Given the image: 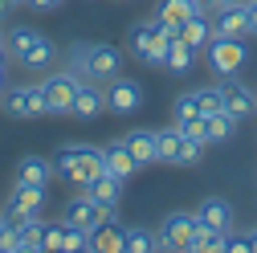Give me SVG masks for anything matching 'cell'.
I'll return each instance as SVG.
<instances>
[{"label": "cell", "mask_w": 257, "mask_h": 253, "mask_svg": "<svg viewBox=\"0 0 257 253\" xmlns=\"http://www.w3.org/2000/svg\"><path fill=\"white\" fill-rule=\"evenodd\" d=\"M204 57H208V70L216 78H237L245 70V61H249V49L241 45V37H216L204 45Z\"/></svg>", "instance_id": "5b68a950"}, {"label": "cell", "mask_w": 257, "mask_h": 253, "mask_svg": "<svg viewBox=\"0 0 257 253\" xmlns=\"http://www.w3.org/2000/svg\"><path fill=\"white\" fill-rule=\"evenodd\" d=\"M151 249H159V233H151V229H143V225L126 229V245H122V253H151Z\"/></svg>", "instance_id": "d4e9b609"}, {"label": "cell", "mask_w": 257, "mask_h": 253, "mask_svg": "<svg viewBox=\"0 0 257 253\" xmlns=\"http://www.w3.org/2000/svg\"><path fill=\"white\" fill-rule=\"evenodd\" d=\"M122 245H126V229L114 220V212L102 220L98 229H90V249L94 253H122Z\"/></svg>", "instance_id": "5bb4252c"}, {"label": "cell", "mask_w": 257, "mask_h": 253, "mask_svg": "<svg viewBox=\"0 0 257 253\" xmlns=\"http://www.w3.org/2000/svg\"><path fill=\"white\" fill-rule=\"evenodd\" d=\"M180 37V29L159 21V17H147L139 25H131V33H126V49H131L135 61H143V66H164L168 57V45Z\"/></svg>", "instance_id": "7a4b0ae2"}, {"label": "cell", "mask_w": 257, "mask_h": 253, "mask_svg": "<svg viewBox=\"0 0 257 253\" xmlns=\"http://www.w3.org/2000/svg\"><path fill=\"white\" fill-rule=\"evenodd\" d=\"M53 168H57L61 180H70L78 188H86L98 172H106L102 168V147H90V143H66L53 155Z\"/></svg>", "instance_id": "277c9868"}, {"label": "cell", "mask_w": 257, "mask_h": 253, "mask_svg": "<svg viewBox=\"0 0 257 253\" xmlns=\"http://www.w3.org/2000/svg\"><path fill=\"white\" fill-rule=\"evenodd\" d=\"M70 70L86 82H110L122 74V49L106 41H82L70 49Z\"/></svg>", "instance_id": "3957f363"}, {"label": "cell", "mask_w": 257, "mask_h": 253, "mask_svg": "<svg viewBox=\"0 0 257 253\" xmlns=\"http://www.w3.org/2000/svg\"><path fill=\"white\" fill-rule=\"evenodd\" d=\"M204 131H208V143H224V139H233V131H237V118H233L229 110L204 114Z\"/></svg>", "instance_id": "cb8c5ba5"}, {"label": "cell", "mask_w": 257, "mask_h": 253, "mask_svg": "<svg viewBox=\"0 0 257 253\" xmlns=\"http://www.w3.org/2000/svg\"><path fill=\"white\" fill-rule=\"evenodd\" d=\"M0 253H25V237H21V225L9 216L5 225V237H0Z\"/></svg>", "instance_id": "f546056e"}, {"label": "cell", "mask_w": 257, "mask_h": 253, "mask_svg": "<svg viewBox=\"0 0 257 253\" xmlns=\"http://www.w3.org/2000/svg\"><path fill=\"white\" fill-rule=\"evenodd\" d=\"M5 106L13 118H37V114H49V98H45V82H29V86H13L5 90Z\"/></svg>", "instance_id": "8992f818"}, {"label": "cell", "mask_w": 257, "mask_h": 253, "mask_svg": "<svg viewBox=\"0 0 257 253\" xmlns=\"http://www.w3.org/2000/svg\"><path fill=\"white\" fill-rule=\"evenodd\" d=\"M45 208V188L41 184H13V192L5 200L9 216H41Z\"/></svg>", "instance_id": "7c38bea8"}, {"label": "cell", "mask_w": 257, "mask_h": 253, "mask_svg": "<svg viewBox=\"0 0 257 253\" xmlns=\"http://www.w3.org/2000/svg\"><path fill=\"white\" fill-rule=\"evenodd\" d=\"M82 192L90 196V200H98L102 208H118V200H122V180L118 176H110V172H98V176H94L86 188H82Z\"/></svg>", "instance_id": "9a60e30c"}, {"label": "cell", "mask_w": 257, "mask_h": 253, "mask_svg": "<svg viewBox=\"0 0 257 253\" xmlns=\"http://www.w3.org/2000/svg\"><path fill=\"white\" fill-rule=\"evenodd\" d=\"M196 13H204V0H164V5L155 9V17L159 21H168V25H184L188 17H196Z\"/></svg>", "instance_id": "44dd1931"}, {"label": "cell", "mask_w": 257, "mask_h": 253, "mask_svg": "<svg viewBox=\"0 0 257 253\" xmlns=\"http://www.w3.org/2000/svg\"><path fill=\"white\" fill-rule=\"evenodd\" d=\"M61 241H66V220H45L41 249H61Z\"/></svg>", "instance_id": "1f68e13d"}, {"label": "cell", "mask_w": 257, "mask_h": 253, "mask_svg": "<svg viewBox=\"0 0 257 253\" xmlns=\"http://www.w3.org/2000/svg\"><path fill=\"white\" fill-rule=\"evenodd\" d=\"M0 45H5V29H0Z\"/></svg>", "instance_id": "7bdbcfd3"}, {"label": "cell", "mask_w": 257, "mask_h": 253, "mask_svg": "<svg viewBox=\"0 0 257 253\" xmlns=\"http://www.w3.org/2000/svg\"><path fill=\"white\" fill-rule=\"evenodd\" d=\"M13 9H17V5H13V0H0V17H9Z\"/></svg>", "instance_id": "f35d334b"}, {"label": "cell", "mask_w": 257, "mask_h": 253, "mask_svg": "<svg viewBox=\"0 0 257 253\" xmlns=\"http://www.w3.org/2000/svg\"><path fill=\"white\" fill-rule=\"evenodd\" d=\"M224 253H253L249 249V233H229L224 237Z\"/></svg>", "instance_id": "836d02e7"}, {"label": "cell", "mask_w": 257, "mask_h": 253, "mask_svg": "<svg viewBox=\"0 0 257 253\" xmlns=\"http://www.w3.org/2000/svg\"><path fill=\"white\" fill-rule=\"evenodd\" d=\"M180 126V135L184 139H196V143H204L208 147V131H204V114H192V118H184V122H176Z\"/></svg>", "instance_id": "4dcf8cb0"}, {"label": "cell", "mask_w": 257, "mask_h": 253, "mask_svg": "<svg viewBox=\"0 0 257 253\" xmlns=\"http://www.w3.org/2000/svg\"><path fill=\"white\" fill-rule=\"evenodd\" d=\"M143 106V86L139 82H131V78H110V86H106V110H114V114H135Z\"/></svg>", "instance_id": "9c48e42d"}, {"label": "cell", "mask_w": 257, "mask_h": 253, "mask_svg": "<svg viewBox=\"0 0 257 253\" xmlns=\"http://www.w3.org/2000/svg\"><path fill=\"white\" fill-rule=\"evenodd\" d=\"M196 212H168L164 229H159V249H192V241H196Z\"/></svg>", "instance_id": "52a82bcc"}, {"label": "cell", "mask_w": 257, "mask_h": 253, "mask_svg": "<svg viewBox=\"0 0 257 253\" xmlns=\"http://www.w3.org/2000/svg\"><path fill=\"white\" fill-rule=\"evenodd\" d=\"M200 155H204V143H196V139H184L172 164H176V168H196V164H200Z\"/></svg>", "instance_id": "f1b7e54d"}, {"label": "cell", "mask_w": 257, "mask_h": 253, "mask_svg": "<svg viewBox=\"0 0 257 253\" xmlns=\"http://www.w3.org/2000/svg\"><path fill=\"white\" fill-rule=\"evenodd\" d=\"M192 114H200V110H196V94L188 90V94H180V98L172 102V122H184V118H192Z\"/></svg>", "instance_id": "d6a6232c"}, {"label": "cell", "mask_w": 257, "mask_h": 253, "mask_svg": "<svg viewBox=\"0 0 257 253\" xmlns=\"http://www.w3.org/2000/svg\"><path fill=\"white\" fill-rule=\"evenodd\" d=\"M212 5H216V9H245L249 0H212Z\"/></svg>", "instance_id": "8d00e7d4"}, {"label": "cell", "mask_w": 257, "mask_h": 253, "mask_svg": "<svg viewBox=\"0 0 257 253\" xmlns=\"http://www.w3.org/2000/svg\"><path fill=\"white\" fill-rule=\"evenodd\" d=\"M5 70H9V53H5V45H0V86H5Z\"/></svg>", "instance_id": "74e56055"}, {"label": "cell", "mask_w": 257, "mask_h": 253, "mask_svg": "<svg viewBox=\"0 0 257 253\" xmlns=\"http://www.w3.org/2000/svg\"><path fill=\"white\" fill-rule=\"evenodd\" d=\"M196 94V110L200 114H216V110H224V102H220V86H204V90H192Z\"/></svg>", "instance_id": "83f0119b"}, {"label": "cell", "mask_w": 257, "mask_h": 253, "mask_svg": "<svg viewBox=\"0 0 257 253\" xmlns=\"http://www.w3.org/2000/svg\"><path fill=\"white\" fill-rule=\"evenodd\" d=\"M212 33H216V37H245V33H249L245 9H216V17H212Z\"/></svg>", "instance_id": "ffe728a7"}, {"label": "cell", "mask_w": 257, "mask_h": 253, "mask_svg": "<svg viewBox=\"0 0 257 253\" xmlns=\"http://www.w3.org/2000/svg\"><path fill=\"white\" fill-rule=\"evenodd\" d=\"M155 135H159V164H172V160H176V151H180V143H184L180 126L172 122L168 131H155Z\"/></svg>", "instance_id": "4316f807"}, {"label": "cell", "mask_w": 257, "mask_h": 253, "mask_svg": "<svg viewBox=\"0 0 257 253\" xmlns=\"http://www.w3.org/2000/svg\"><path fill=\"white\" fill-rule=\"evenodd\" d=\"M82 78L74 70H57L45 78V98H49V114H70V102H74V94H78Z\"/></svg>", "instance_id": "ba28073f"}, {"label": "cell", "mask_w": 257, "mask_h": 253, "mask_svg": "<svg viewBox=\"0 0 257 253\" xmlns=\"http://www.w3.org/2000/svg\"><path fill=\"white\" fill-rule=\"evenodd\" d=\"M5 225H9V212H5V216H0V237H5Z\"/></svg>", "instance_id": "60d3db41"}, {"label": "cell", "mask_w": 257, "mask_h": 253, "mask_svg": "<svg viewBox=\"0 0 257 253\" xmlns=\"http://www.w3.org/2000/svg\"><path fill=\"white\" fill-rule=\"evenodd\" d=\"M13 5H29V0H13Z\"/></svg>", "instance_id": "ee69618b"}, {"label": "cell", "mask_w": 257, "mask_h": 253, "mask_svg": "<svg viewBox=\"0 0 257 253\" xmlns=\"http://www.w3.org/2000/svg\"><path fill=\"white\" fill-rule=\"evenodd\" d=\"M192 66H196V49H192L188 41H180V37H176V41L168 45V57H164V70H168V74H188Z\"/></svg>", "instance_id": "603a6c76"}, {"label": "cell", "mask_w": 257, "mask_h": 253, "mask_svg": "<svg viewBox=\"0 0 257 253\" xmlns=\"http://www.w3.org/2000/svg\"><path fill=\"white\" fill-rule=\"evenodd\" d=\"M220 102H224V110H229L237 122L249 118V114H257V94L245 82H237V78H224L220 82Z\"/></svg>", "instance_id": "30bf717a"}, {"label": "cell", "mask_w": 257, "mask_h": 253, "mask_svg": "<svg viewBox=\"0 0 257 253\" xmlns=\"http://www.w3.org/2000/svg\"><path fill=\"white\" fill-rule=\"evenodd\" d=\"M0 102H5V86H0Z\"/></svg>", "instance_id": "b9f144b4"}, {"label": "cell", "mask_w": 257, "mask_h": 253, "mask_svg": "<svg viewBox=\"0 0 257 253\" xmlns=\"http://www.w3.org/2000/svg\"><path fill=\"white\" fill-rule=\"evenodd\" d=\"M180 41H188L192 49H204V45L212 41V21H208V13L188 17V21L180 25Z\"/></svg>", "instance_id": "7402d4cb"}, {"label": "cell", "mask_w": 257, "mask_h": 253, "mask_svg": "<svg viewBox=\"0 0 257 253\" xmlns=\"http://www.w3.org/2000/svg\"><path fill=\"white\" fill-rule=\"evenodd\" d=\"M224 237H229V233L196 225V241H192V249H188V253H220V249H224Z\"/></svg>", "instance_id": "484cf974"}, {"label": "cell", "mask_w": 257, "mask_h": 253, "mask_svg": "<svg viewBox=\"0 0 257 253\" xmlns=\"http://www.w3.org/2000/svg\"><path fill=\"white\" fill-rule=\"evenodd\" d=\"M5 53L17 61V66H25V70H49L53 61H57V45H53V37H45V33H37V29H29V25H17V29H9L5 33Z\"/></svg>", "instance_id": "6da1fadb"}, {"label": "cell", "mask_w": 257, "mask_h": 253, "mask_svg": "<svg viewBox=\"0 0 257 253\" xmlns=\"http://www.w3.org/2000/svg\"><path fill=\"white\" fill-rule=\"evenodd\" d=\"M245 21H249V37H257V0L245 5Z\"/></svg>", "instance_id": "d590c367"}, {"label": "cell", "mask_w": 257, "mask_h": 253, "mask_svg": "<svg viewBox=\"0 0 257 253\" xmlns=\"http://www.w3.org/2000/svg\"><path fill=\"white\" fill-rule=\"evenodd\" d=\"M122 143L131 147V155H135V164H139V168H143V164H159V135L147 131V126H135V131H126Z\"/></svg>", "instance_id": "e0dca14e"}, {"label": "cell", "mask_w": 257, "mask_h": 253, "mask_svg": "<svg viewBox=\"0 0 257 253\" xmlns=\"http://www.w3.org/2000/svg\"><path fill=\"white\" fill-rule=\"evenodd\" d=\"M102 106H106V90H102L98 82H86V78H82L74 102H70V114H74L78 122H90V118L102 114Z\"/></svg>", "instance_id": "4fadbf2b"}, {"label": "cell", "mask_w": 257, "mask_h": 253, "mask_svg": "<svg viewBox=\"0 0 257 253\" xmlns=\"http://www.w3.org/2000/svg\"><path fill=\"white\" fill-rule=\"evenodd\" d=\"M249 249H253V253H257V229H253V233H249Z\"/></svg>", "instance_id": "ab89813d"}, {"label": "cell", "mask_w": 257, "mask_h": 253, "mask_svg": "<svg viewBox=\"0 0 257 253\" xmlns=\"http://www.w3.org/2000/svg\"><path fill=\"white\" fill-rule=\"evenodd\" d=\"M53 176H57L53 160H45V155H25V160L17 164V180L13 184H41V188H49Z\"/></svg>", "instance_id": "ac0fdd59"}, {"label": "cell", "mask_w": 257, "mask_h": 253, "mask_svg": "<svg viewBox=\"0 0 257 253\" xmlns=\"http://www.w3.org/2000/svg\"><path fill=\"white\" fill-rule=\"evenodd\" d=\"M196 220H200L204 229L233 233V204H229V200H220V196H208V200H200V208H196Z\"/></svg>", "instance_id": "2e32d148"}, {"label": "cell", "mask_w": 257, "mask_h": 253, "mask_svg": "<svg viewBox=\"0 0 257 253\" xmlns=\"http://www.w3.org/2000/svg\"><path fill=\"white\" fill-rule=\"evenodd\" d=\"M102 168H106L110 176H118V180H131L139 164H135L131 147H126V143L118 139V143H106V147H102Z\"/></svg>", "instance_id": "d6986e66"}, {"label": "cell", "mask_w": 257, "mask_h": 253, "mask_svg": "<svg viewBox=\"0 0 257 253\" xmlns=\"http://www.w3.org/2000/svg\"><path fill=\"white\" fill-rule=\"evenodd\" d=\"M106 216H110V208H102L98 200H90V196L82 192V196H74V200L66 204V216H61V220L74 225V229H86V233H90V229H98Z\"/></svg>", "instance_id": "8fae6325"}, {"label": "cell", "mask_w": 257, "mask_h": 253, "mask_svg": "<svg viewBox=\"0 0 257 253\" xmlns=\"http://www.w3.org/2000/svg\"><path fill=\"white\" fill-rule=\"evenodd\" d=\"M61 5H66V0H29V9H37V13H53Z\"/></svg>", "instance_id": "e575fe53"}]
</instances>
